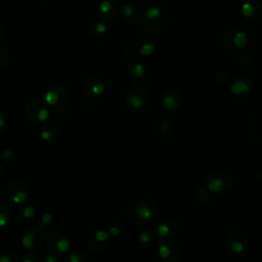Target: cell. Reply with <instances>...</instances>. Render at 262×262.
Instances as JSON below:
<instances>
[{
    "label": "cell",
    "mask_w": 262,
    "mask_h": 262,
    "mask_svg": "<svg viewBox=\"0 0 262 262\" xmlns=\"http://www.w3.org/2000/svg\"><path fill=\"white\" fill-rule=\"evenodd\" d=\"M206 188L214 194H225L233 187V179L225 171L213 170L205 178Z\"/></svg>",
    "instance_id": "6da1fadb"
},
{
    "label": "cell",
    "mask_w": 262,
    "mask_h": 262,
    "mask_svg": "<svg viewBox=\"0 0 262 262\" xmlns=\"http://www.w3.org/2000/svg\"><path fill=\"white\" fill-rule=\"evenodd\" d=\"M169 13L166 9L154 6L149 8L143 19V27L151 32H158L163 30L168 25Z\"/></svg>",
    "instance_id": "7a4b0ae2"
},
{
    "label": "cell",
    "mask_w": 262,
    "mask_h": 262,
    "mask_svg": "<svg viewBox=\"0 0 262 262\" xmlns=\"http://www.w3.org/2000/svg\"><path fill=\"white\" fill-rule=\"evenodd\" d=\"M46 246L51 254L63 256L70 250L71 243L62 232L51 231L46 237Z\"/></svg>",
    "instance_id": "3957f363"
},
{
    "label": "cell",
    "mask_w": 262,
    "mask_h": 262,
    "mask_svg": "<svg viewBox=\"0 0 262 262\" xmlns=\"http://www.w3.org/2000/svg\"><path fill=\"white\" fill-rule=\"evenodd\" d=\"M150 93L144 85H135L127 93L126 104L131 110H142L150 102Z\"/></svg>",
    "instance_id": "277c9868"
},
{
    "label": "cell",
    "mask_w": 262,
    "mask_h": 262,
    "mask_svg": "<svg viewBox=\"0 0 262 262\" xmlns=\"http://www.w3.org/2000/svg\"><path fill=\"white\" fill-rule=\"evenodd\" d=\"M7 195L16 205H24L29 197V187L22 179H12L7 186Z\"/></svg>",
    "instance_id": "5b68a950"
},
{
    "label": "cell",
    "mask_w": 262,
    "mask_h": 262,
    "mask_svg": "<svg viewBox=\"0 0 262 262\" xmlns=\"http://www.w3.org/2000/svg\"><path fill=\"white\" fill-rule=\"evenodd\" d=\"M159 211H160V207L158 203L150 199L142 200L134 208L135 217L141 220V222L145 223L154 219L158 215Z\"/></svg>",
    "instance_id": "8992f818"
},
{
    "label": "cell",
    "mask_w": 262,
    "mask_h": 262,
    "mask_svg": "<svg viewBox=\"0 0 262 262\" xmlns=\"http://www.w3.org/2000/svg\"><path fill=\"white\" fill-rule=\"evenodd\" d=\"M25 115L30 121L36 123L46 122L49 118V111L44 103L34 100L25 106Z\"/></svg>",
    "instance_id": "52a82bcc"
},
{
    "label": "cell",
    "mask_w": 262,
    "mask_h": 262,
    "mask_svg": "<svg viewBox=\"0 0 262 262\" xmlns=\"http://www.w3.org/2000/svg\"><path fill=\"white\" fill-rule=\"evenodd\" d=\"M158 254L162 262H181L183 254L179 247L170 241H160Z\"/></svg>",
    "instance_id": "ba28073f"
},
{
    "label": "cell",
    "mask_w": 262,
    "mask_h": 262,
    "mask_svg": "<svg viewBox=\"0 0 262 262\" xmlns=\"http://www.w3.org/2000/svg\"><path fill=\"white\" fill-rule=\"evenodd\" d=\"M223 41L225 46L229 49H239L245 47L248 44V36L245 32L236 29L230 28L225 31L223 37Z\"/></svg>",
    "instance_id": "9c48e42d"
},
{
    "label": "cell",
    "mask_w": 262,
    "mask_h": 262,
    "mask_svg": "<svg viewBox=\"0 0 262 262\" xmlns=\"http://www.w3.org/2000/svg\"><path fill=\"white\" fill-rule=\"evenodd\" d=\"M67 100V91L62 84H51L48 86L45 95L44 102L46 105L52 108H60L65 105Z\"/></svg>",
    "instance_id": "30bf717a"
},
{
    "label": "cell",
    "mask_w": 262,
    "mask_h": 262,
    "mask_svg": "<svg viewBox=\"0 0 262 262\" xmlns=\"http://www.w3.org/2000/svg\"><path fill=\"white\" fill-rule=\"evenodd\" d=\"M226 244L232 253L242 254L248 246V239L243 231L232 229L227 233Z\"/></svg>",
    "instance_id": "8fae6325"
},
{
    "label": "cell",
    "mask_w": 262,
    "mask_h": 262,
    "mask_svg": "<svg viewBox=\"0 0 262 262\" xmlns=\"http://www.w3.org/2000/svg\"><path fill=\"white\" fill-rule=\"evenodd\" d=\"M178 230V225L173 218H164L158 224L156 233L161 241H168L172 239Z\"/></svg>",
    "instance_id": "7c38bea8"
},
{
    "label": "cell",
    "mask_w": 262,
    "mask_h": 262,
    "mask_svg": "<svg viewBox=\"0 0 262 262\" xmlns=\"http://www.w3.org/2000/svg\"><path fill=\"white\" fill-rule=\"evenodd\" d=\"M119 3L117 0H103L99 5V15L101 20L105 22H112L119 13Z\"/></svg>",
    "instance_id": "4fadbf2b"
},
{
    "label": "cell",
    "mask_w": 262,
    "mask_h": 262,
    "mask_svg": "<svg viewBox=\"0 0 262 262\" xmlns=\"http://www.w3.org/2000/svg\"><path fill=\"white\" fill-rule=\"evenodd\" d=\"M162 105L168 110H176L182 106L183 95L175 88H168L162 93Z\"/></svg>",
    "instance_id": "5bb4252c"
},
{
    "label": "cell",
    "mask_w": 262,
    "mask_h": 262,
    "mask_svg": "<svg viewBox=\"0 0 262 262\" xmlns=\"http://www.w3.org/2000/svg\"><path fill=\"white\" fill-rule=\"evenodd\" d=\"M110 242V234L106 230L95 231L89 239V247L94 252H102L108 247Z\"/></svg>",
    "instance_id": "9a60e30c"
},
{
    "label": "cell",
    "mask_w": 262,
    "mask_h": 262,
    "mask_svg": "<svg viewBox=\"0 0 262 262\" xmlns=\"http://www.w3.org/2000/svg\"><path fill=\"white\" fill-rule=\"evenodd\" d=\"M106 86L101 77L91 75L84 81V90L87 94L92 96H100L105 92Z\"/></svg>",
    "instance_id": "2e32d148"
},
{
    "label": "cell",
    "mask_w": 262,
    "mask_h": 262,
    "mask_svg": "<svg viewBox=\"0 0 262 262\" xmlns=\"http://www.w3.org/2000/svg\"><path fill=\"white\" fill-rule=\"evenodd\" d=\"M156 46H157L156 39L153 36L148 34H144L137 39L135 45V47L139 49L142 56L145 57L150 56L151 53H154V51L156 50Z\"/></svg>",
    "instance_id": "e0dca14e"
},
{
    "label": "cell",
    "mask_w": 262,
    "mask_h": 262,
    "mask_svg": "<svg viewBox=\"0 0 262 262\" xmlns=\"http://www.w3.org/2000/svg\"><path fill=\"white\" fill-rule=\"evenodd\" d=\"M253 85L254 83L251 77L242 76L233 81L230 90L234 95H245L251 92Z\"/></svg>",
    "instance_id": "ac0fdd59"
},
{
    "label": "cell",
    "mask_w": 262,
    "mask_h": 262,
    "mask_svg": "<svg viewBox=\"0 0 262 262\" xmlns=\"http://www.w3.org/2000/svg\"><path fill=\"white\" fill-rule=\"evenodd\" d=\"M241 12L247 20H256L262 12V5L258 0H248L241 7Z\"/></svg>",
    "instance_id": "d6986e66"
},
{
    "label": "cell",
    "mask_w": 262,
    "mask_h": 262,
    "mask_svg": "<svg viewBox=\"0 0 262 262\" xmlns=\"http://www.w3.org/2000/svg\"><path fill=\"white\" fill-rule=\"evenodd\" d=\"M122 17L124 21H126L127 23L130 24H136L141 21L142 18V12L139 6L132 4V3H127L122 7L121 10Z\"/></svg>",
    "instance_id": "ffe728a7"
},
{
    "label": "cell",
    "mask_w": 262,
    "mask_h": 262,
    "mask_svg": "<svg viewBox=\"0 0 262 262\" xmlns=\"http://www.w3.org/2000/svg\"><path fill=\"white\" fill-rule=\"evenodd\" d=\"M41 229L36 226H30L27 228L22 236V246L26 250H34L36 246V239Z\"/></svg>",
    "instance_id": "44dd1931"
},
{
    "label": "cell",
    "mask_w": 262,
    "mask_h": 262,
    "mask_svg": "<svg viewBox=\"0 0 262 262\" xmlns=\"http://www.w3.org/2000/svg\"><path fill=\"white\" fill-rule=\"evenodd\" d=\"M59 134V126L56 122L46 121L40 128V137L45 142L52 141Z\"/></svg>",
    "instance_id": "7402d4cb"
},
{
    "label": "cell",
    "mask_w": 262,
    "mask_h": 262,
    "mask_svg": "<svg viewBox=\"0 0 262 262\" xmlns=\"http://www.w3.org/2000/svg\"><path fill=\"white\" fill-rule=\"evenodd\" d=\"M127 73L131 81H140L146 75V68L141 63H133L129 66Z\"/></svg>",
    "instance_id": "603a6c76"
},
{
    "label": "cell",
    "mask_w": 262,
    "mask_h": 262,
    "mask_svg": "<svg viewBox=\"0 0 262 262\" xmlns=\"http://www.w3.org/2000/svg\"><path fill=\"white\" fill-rule=\"evenodd\" d=\"M18 213H19L20 218L26 223L33 222L36 217V210L34 209V207L30 205H26V204L20 206Z\"/></svg>",
    "instance_id": "cb8c5ba5"
},
{
    "label": "cell",
    "mask_w": 262,
    "mask_h": 262,
    "mask_svg": "<svg viewBox=\"0 0 262 262\" xmlns=\"http://www.w3.org/2000/svg\"><path fill=\"white\" fill-rule=\"evenodd\" d=\"M176 128H175V124L172 120L170 119H167L165 118L161 121L160 123V132L162 134L163 137H165V139H169V137H171L174 132H175Z\"/></svg>",
    "instance_id": "d4e9b609"
},
{
    "label": "cell",
    "mask_w": 262,
    "mask_h": 262,
    "mask_svg": "<svg viewBox=\"0 0 262 262\" xmlns=\"http://www.w3.org/2000/svg\"><path fill=\"white\" fill-rule=\"evenodd\" d=\"M107 32V26L104 22H95L90 25L88 33L92 38H101Z\"/></svg>",
    "instance_id": "484cf974"
},
{
    "label": "cell",
    "mask_w": 262,
    "mask_h": 262,
    "mask_svg": "<svg viewBox=\"0 0 262 262\" xmlns=\"http://www.w3.org/2000/svg\"><path fill=\"white\" fill-rule=\"evenodd\" d=\"M196 198L199 202L204 203V204H208L211 203L214 199L212 192L208 190L205 187H199L196 191Z\"/></svg>",
    "instance_id": "4316f807"
},
{
    "label": "cell",
    "mask_w": 262,
    "mask_h": 262,
    "mask_svg": "<svg viewBox=\"0 0 262 262\" xmlns=\"http://www.w3.org/2000/svg\"><path fill=\"white\" fill-rule=\"evenodd\" d=\"M88 254L81 249H77L72 251L68 256L69 262H87L88 261Z\"/></svg>",
    "instance_id": "83f0119b"
},
{
    "label": "cell",
    "mask_w": 262,
    "mask_h": 262,
    "mask_svg": "<svg viewBox=\"0 0 262 262\" xmlns=\"http://www.w3.org/2000/svg\"><path fill=\"white\" fill-rule=\"evenodd\" d=\"M11 220L10 211L3 206H0V228L6 227Z\"/></svg>",
    "instance_id": "f1b7e54d"
},
{
    "label": "cell",
    "mask_w": 262,
    "mask_h": 262,
    "mask_svg": "<svg viewBox=\"0 0 262 262\" xmlns=\"http://www.w3.org/2000/svg\"><path fill=\"white\" fill-rule=\"evenodd\" d=\"M139 241L143 246H150L151 243H153V236H151V233L150 231L144 230L140 233Z\"/></svg>",
    "instance_id": "f546056e"
},
{
    "label": "cell",
    "mask_w": 262,
    "mask_h": 262,
    "mask_svg": "<svg viewBox=\"0 0 262 262\" xmlns=\"http://www.w3.org/2000/svg\"><path fill=\"white\" fill-rule=\"evenodd\" d=\"M52 222H53V216L51 213H43L40 217V222L37 226L42 230L46 225H50Z\"/></svg>",
    "instance_id": "4dcf8cb0"
},
{
    "label": "cell",
    "mask_w": 262,
    "mask_h": 262,
    "mask_svg": "<svg viewBox=\"0 0 262 262\" xmlns=\"http://www.w3.org/2000/svg\"><path fill=\"white\" fill-rule=\"evenodd\" d=\"M9 61V56H8V52L3 48L0 46V69L4 68Z\"/></svg>",
    "instance_id": "1f68e13d"
},
{
    "label": "cell",
    "mask_w": 262,
    "mask_h": 262,
    "mask_svg": "<svg viewBox=\"0 0 262 262\" xmlns=\"http://www.w3.org/2000/svg\"><path fill=\"white\" fill-rule=\"evenodd\" d=\"M0 262H21L17 255L12 253H5L0 256Z\"/></svg>",
    "instance_id": "d6a6232c"
},
{
    "label": "cell",
    "mask_w": 262,
    "mask_h": 262,
    "mask_svg": "<svg viewBox=\"0 0 262 262\" xmlns=\"http://www.w3.org/2000/svg\"><path fill=\"white\" fill-rule=\"evenodd\" d=\"M240 59H241V61H242V63L244 65H250L252 63V61H253L252 52H250V51L243 52L240 56Z\"/></svg>",
    "instance_id": "836d02e7"
},
{
    "label": "cell",
    "mask_w": 262,
    "mask_h": 262,
    "mask_svg": "<svg viewBox=\"0 0 262 262\" xmlns=\"http://www.w3.org/2000/svg\"><path fill=\"white\" fill-rule=\"evenodd\" d=\"M21 262H39V259L33 253H26L22 257V261Z\"/></svg>",
    "instance_id": "e575fe53"
},
{
    "label": "cell",
    "mask_w": 262,
    "mask_h": 262,
    "mask_svg": "<svg viewBox=\"0 0 262 262\" xmlns=\"http://www.w3.org/2000/svg\"><path fill=\"white\" fill-rule=\"evenodd\" d=\"M108 232L110 234V237H118L119 234L121 233V227L118 225H113V226L110 227Z\"/></svg>",
    "instance_id": "d590c367"
},
{
    "label": "cell",
    "mask_w": 262,
    "mask_h": 262,
    "mask_svg": "<svg viewBox=\"0 0 262 262\" xmlns=\"http://www.w3.org/2000/svg\"><path fill=\"white\" fill-rule=\"evenodd\" d=\"M6 128H7V122L2 115H0V134L3 133L6 130Z\"/></svg>",
    "instance_id": "8d00e7d4"
},
{
    "label": "cell",
    "mask_w": 262,
    "mask_h": 262,
    "mask_svg": "<svg viewBox=\"0 0 262 262\" xmlns=\"http://www.w3.org/2000/svg\"><path fill=\"white\" fill-rule=\"evenodd\" d=\"M41 262H59V259H58V256H56V255L47 254L43 257V259Z\"/></svg>",
    "instance_id": "74e56055"
},
{
    "label": "cell",
    "mask_w": 262,
    "mask_h": 262,
    "mask_svg": "<svg viewBox=\"0 0 262 262\" xmlns=\"http://www.w3.org/2000/svg\"><path fill=\"white\" fill-rule=\"evenodd\" d=\"M0 158L5 160V161H10L13 158V155L10 150H4L1 151V155H0Z\"/></svg>",
    "instance_id": "f35d334b"
},
{
    "label": "cell",
    "mask_w": 262,
    "mask_h": 262,
    "mask_svg": "<svg viewBox=\"0 0 262 262\" xmlns=\"http://www.w3.org/2000/svg\"><path fill=\"white\" fill-rule=\"evenodd\" d=\"M3 172H4V166L2 164H0V176L3 174Z\"/></svg>",
    "instance_id": "ab89813d"
},
{
    "label": "cell",
    "mask_w": 262,
    "mask_h": 262,
    "mask_svg": "<svg viewBox=\"0 0 262 262\" xmlns=\"http://www.w3.org/2000/svg\"><path fill=\"white\" fill-rule=\"evenodd\" d=\"M257 176H258V178L260 179V181L262 182V169H261V170H259V172H258Z\"/></svg>",
    "instance_id": "60d3db41"
},
{
    "label": "cell",
    "mask_w": 262,
    "mask_h": 262,
    "mask_svg": "<svg viewBox=\"0 0 262 262\" xmlns=\"http://www.w3.org/2000/svg\"><path fill=\"white\" fill-rule=\"evenodd\" d=\"M2 35H3V28L1 26H0V38L2 37Z\"/></svg>",
    "instance_id": "b9f144b4"
},
{
    "label": "cell",
    "mask_w": 262,
    "mask_h": 262,
    "mask_svg": "<svg viewBox=\"0 0 262 262\" xmlns=\"http://www.w3.org/2000/svg\"><path fill=\"white\" fill-rule=\"evenodd\" d=\"M0 155H1V150H0Z\"/></svg>",
    "instance_id": "7bdbcfd3"
}]
</instances>
